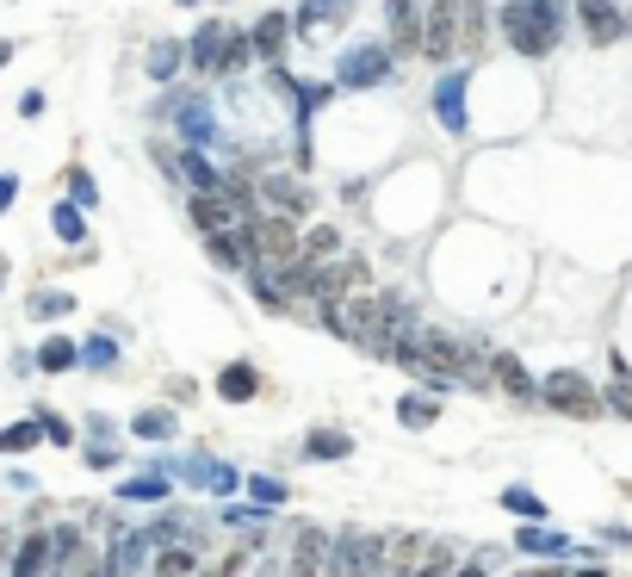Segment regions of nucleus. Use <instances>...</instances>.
I'll return each instance as SVG.
<instances>
[{"mask_svg": "<svg viewBox=\"0 0 632 577\" xmlns=\"http://www.w3.org/2000/svg\"><path fill=\"white\" fill-rule=\"evenodd\" d=\"M564 20H571V0H502L497 7L502 38H509V50H521V57H546V50H558Z\"/></svg>", "mask_w": 632, "mask_h": 577, "instance_id": "1", "label": "nucleus"}, {"mask_svg": "<svg viewBox=\"0 0 632 577\" xmlns=\"http://www.w3.org/2000/svg\"><path fill=\"white\" fill-rule=\"evenodd\" d=\"M539 404L558 410V416H576V423H595V416H608V404H601V391H595L576 366H558V373H546L539 379Z\"/></svg>", "mask_w": 632, "mask_h": 577, "instance_id": "2", "label": "nucleus"}, {"mask_svg": "<svg viewBox=\"0 0 632 577\" xmlns=\"http://www.w3.org/2000/svg\"><path fill=\"white\" fill-rule=\"evenodd\" d=\"M168 479L174 484H192V491H205V497H236L242 491V472L230 460H211V454H168Z\"/></svg>", "mask_w": 632, "mask_h": 577, "instance_id": "3", "label": "nucleus"}, {"mask_svg": "<svg viewBox=\"0 0 632 577\" xmlns=\"http://www.w3.org/2000/svg\"><path fill=\"white\" fill-rule=\"evenodd\" d=\"M323 329L329 335H342V342H360V348H379L384 335V310L379 298H347V305H323Z\"/></svg>", "mask_w": 632, "mask_h": 577, "instance_id": "4", "label": "nucleus"}, {"mask_svg": "<svg viewBox=\"0 0 632 577\" xmlns=\"http://www.w3.org/2000/svg\"><path fill=\"white\" fill-rule=\"evenodd\" d=\"M391 69H397L391 44H347L335 57V87H384Z\"/></svg>", "mask_w": 632, "mask_h": 577, "instance_id": "5", "label": "nucleus"}, {"mask_svg": "<svg viewBox=\"0 0 632 577\" xmlns=\"http://www.w3.org/2000/svg\"><path fill=\"white\" fill-rule=\"evenodd\" d=\"M366 286H372V261L366 255H335V261L317 268V305H347Z\"/></svg>", "mask_w": 632, "mask_h": 577, "instance_id": "6", "label": "nucleus"}, {"mask_svg": "<svg viewBox=\"0 0 632 577\" xmlns=\"http://www.w3.org/2000/svg\"><path fill=\"white\" fill-rule=\"evenodd\" d=\"M242 236H249L254 261H286V255H298V217L254 212L249 224H242Z\"/></svg>", "mask_w": 632, "mask_h": 577, "instance_id": "7", "label": "nucleus"}, {"mask_svg": "<svg viewBox=\"0 0 632 577\" xmlns=\"http://www.w3.org/2000/svg\"><path fill=\"white\" fill-rule=\"evenodd\" d=\"M460 50V0H434L421 13V57L428 62H446Z\"/></svg>", "mask_w": 632, "mask_h": 577, "instance_id": "8", "label": "nucleus"}, {"mask_svg": "<svg viewBox=\"0 0 632 577\" xmlns=\"http://www.w3.org/2000/svg\"><path fill=\"white\" fill-rule=\"evenodd\" d=\"M143 534H150V546L162 553V546H192V553H205L211 528L199 516H180V509H168V516H150L143 521Z\"/></svg>", "mask_w": 632, "mask_h": 577, "instance_id": "9", "label": "nucleus"}, {"mask_svg": "<svg viewBox=\"0 0 632 577\" xmlns=\"http://www.w3.org/2000/svg\"><path fill=\"white\" fill-rule=\"evenodd\" d=\"M329 546H335V534H329V528H317V521H298L286 577H323V572H329Z\"/></svg>", "mask_w": 632, "mask_h": 577, "instance_id": "10", "label": "nucleus"}, {"mask_svg": "<svg viewBox=\"0 0 632 577\" xmlns=\"http://www.w3.org/2000/svg\"><path fill=\"white\" fill-rule=\"evenodd\" d=\"M254 199H267L279 217H298L305 224V212H310V187L298 180V174H286V168H273V174H261V187H254Z\"/></svg>", "mask_w": 632, "mask_h": 577, "instance_id": "11", "label": "nucleus"}, {"mask_svg": "<svg viewBox=\"0 0 632 577\" xmlns=\"http://www.w3.org/2000/svg\"><path fill=\"white\" fill-rule=\"evenodd\" d=\"M571 13L583 20L589 44H613V38H627L632 32V20L620 13V0H571Z\"/></svg>", "mask_w": 632, "mask_h": 577, "instance_id": "12", "label": "nucleus"}, {"mask_svg": "<svg viewBox=\"0 0 632 577\" xmlns=\"http://www.w3.org/2000/svg\"><path fill=\"white\" fill-rule=\"evenodd\" d=\"M224 50H230V25L224 20H205L187 38V62L199 69V75H224Z\"/></svg>", "mask_w": 632, "mask_h": 577, "instance_id": "13", "label": "nucleus"}, {"mask_svg": "<svg viewBox=\"0 0 632 577\" xmlns=\"http://www.w3.org/2000/svg\"><path fill=\"white\" fill-rule=\"evenodd\" d=\"M465 87H472V69H453V75L434 81V118H441L446 137L465 131Z\"/></svg>", "mask_w": 632, "mask_h": 577, "instance_id": "14", "label": "nucleus"}, {"mask_svg": "<svg viewBox=\"0 0 632 577\" xmlns=\"http://www.w3.org/2000/svg\"><path fill=\"white\" fill-rule=\"evenodd\" d=\"M187 217H192V231H199V236H217V231H236V224H249V217L236 212L230 199H224V192H192Z\"/></svg>", "mask_w": 632, "mask_h": 577, "instance_id": "15", "label": "nucleus"}, {"mask_svg": "<svg viewBox=\"0 0 632 577\" xmlns=\"http://www.w3.org/2000/svg\"><path fill=\"white\" fill-rule=\"evenodd\" d=\"M384 44H391V57L421 50V7H409V0H384Z\"/></svg>", "mask_w": 632, "mask_h": 577, "instance_id": "16", "label": "nucleus"}, {"mask_svg": "<svg viewBox=\"0 0 632 577\" xmlns=\"http://www.w3.org/2000/svg\"><path fill=\"white\" fill-rule=\"evenodd\" d=\"M0 577H50V528H25L20 553L7 558Z\"/></svg>", "mask_w": 632, "mask_h": 577, "instance_id": "17", "label": "nucleus"}, {"mask_svg": "<svg viewBox=\"0 0 632 577\" xmlns=\"http://www.w3.org/2000/svg\"><path fill=\"white\" fill-rule=\"evenodd\" d=\"M515 553L521 558H576V546H571V534H558V528H534V521H521V534H515Z\"/></svg>", "mask_w": 632, "mask_h": 577, "instance_id": "18", "label": "nucleus"}, {"mask_svg": "<svg viewBox=\"0 0 632 577\" xmlns=\"http://www.w3.org/2000/svg\"><path fill=\"white\" fill-rule=\"evenodd\" d=\"M249 44H254V57L261 62H279L286 57V44H291V13H261V20L249 25Z\"/></svg>", "mask_w": 632, "mask_h": 577, "instance_id": "19", "label": "nucleus"}, {"mask_svg": "<svg viewBox=\"0 0 632 577\" xmlns=\"http://www.w3.org/2000/svg\"><path fill=\"white\" fill-rule=\"evenodd\" d=\"M174 174H180L192 192H224V168L211 162V150H180L174 155Z\"/></svg>", "mask_w": 632, "mask_h": 577, "instance_id": "20", "label": "nucleus"}, {"mask_svg": "<svg viewBox=\"0 0 632 577\" xmlns=\"http://www.w3.org/2000/svg\"><path fill=\"white\" fill-rule=\"evenodd\" d=\"M168 497H174V479L162 460H150V472H136V479L118 484V503H168Z\"/></svg>", "mask_w": 632, "mask_h": 577, "instance_id": "21", "label": "nucleus"}, {"mask_svg": "<svg viewBox=\"0 0 632 577\" xmlns=\"http://www.w3.org/2000/svg\"><path fill=\"white\" fill-rule=\"evenodd\" d=\"M205 249H211V261H217L224 273H249L254 268V249H249V236H242V224H236V231L205 236Z\"/></svg>", "mask_w": 632, "mask_h": 577, "instance_id": "22", "label": "nucleus"}, {"mask_svg": "<svg viewBox=\"0 0 632 577\" xmlns=\"http://www.w3.org/2000/svg\"><path fill=\"white\" fill-rule=\"evenodd\" d=\"M342 20H354V0H298L291 32H298V38H310L317 25H342Z\"/></svg>", "mask_w": 632, "mask_h": 577, "instance_id": "23", "label": "nucleus"}, {"mask_svg": "<svg viewBox=\"0 0 632 577\" xmlns=\"http://www.w3.org/2000/svg\"><path fill=\"white\" fill-rule=\"evenodd\" d=\"M490 385H502V391H509V398H521V404H527V398H539V379L515 361V354H490Z\"/></svg>", "mask_w": 632, "mask_h": 577, "instance_id": "24", "label": "nucleus"}, {"mask_svg": "<svg viewBox=\"0 0 632 577\" xmlns=\"http://www.w3.org/2000/svg\"><path fill=\"white\" fill-rule=\"evenodd\" d=\"M298 454H305V460H317V466H329V460H347V454H354V435H347V428H310L305 435V447H298Z\"/></svg>", "mask_w": 632, "mask_h": 577, "instance_id": "25", "label": "nucleus"}, {"mask_svg": "<svg viewBox=\"0 0 632 577\" xmlns=\"http://www.w3.org/2000/svg\"><path fill=\"white\" fill-rule=\"evenodd\" d=\"M180 62H187V44H180V38H155L150 50H143V75H150V81H174V75H180Z\"/></svg>", "mask_w": 632, "mask_h": 577, "instance_id": "26", "label": "nucleus"}, {"mask_svg": "<svg viewBox=\"0 0 632 577\" xmlns=\"http://www.w3.org/2000/svg\"><path fill=\"white\" fill-rule=\"evenodd\" d=\"M254 391H261V373H254L249 361H230L217 373V398H224V404H249Z\"/></svg>", "mask_w": 632, "mask_h": 577, "instance_id": "27", "label": "nucleus"}, {"mask_svg": "<svg viewBox=\"0 0 632 577\" xmlns=\"http://www.w3.org/2000/svg\"><path fill=\"white\" fill-rule=\"evenodd\" d=\"M131 435L136 441H174V435H180V416L162 410V404H150V410H136L131 416Z\"/></svg>", "mask_w": 632, "mask_h": 577, "instance_id": "28", "label": "nucleus"}, {"mask_svg": "<svg viewBox=\"0 0 632 577\" xmlns=\"http://www.w3.org/2000/svg\"><path fill=\"white\" fill-rule=\"evenodd\" d=\"M497 503L509 509V516L534 521V528H546V516H552V509H546V497H539V491H527V484H509V491H502Z\"/></svg>", "mask_w": 632, "mask_h": 577, "instance_id": "29", "label": "nucleus"}, {"mask_svg": "<svg viewBox=\"0 0 632 577\" xmlns=\"http://www.w3.org/2000/svg\"><path fill=\"white\" fill-rule=\"evenodd\" d=\"M397 423L403 428H434V423H441V398H428V391L397 398Z\"/></svg>", "mask_w": 632, "mask_h": 577, "instance_id": "30", "label": "nucleus"}, {"mask_svg": "<svg viewBox=\"0 0 632 577\" xmlns=\"http://www.w3.org/2000/svg\"><path fill=\"white\" fill-rule=\"evenodd\" d=\"M199 558L205 553H192V546H162L150 558V577H199Z\"/></svg>", "mask_w": 632, "mask_h": 577, "instance_id": "31", "label": "nucleus"}, {"mask_svg": "<svg viewBox=\"0 0 632 577\" xmlns=\"http://www.w3.org/2000/svg\"><path fill=\"white\" fill-rule=\"evenodd\" d=\"M32 366H38V373H69V366H81V348L62 342V335H50V342L32 354Z\"/></svg>", "mask_w": 632, "mask_h": 577, "instance_id": "32", "label": "nucleus"}, {"mask_svg": "<svg viewBox=\"0 0 632 577\" xmlns=\"http://www.w3.org/2000/svg\"><path fill=\"white\" fill-rule=\"evenodd\" d=\"M601 404H608L613 416H627V423H632V366L620 361V354H613V385L601 391Z\"/></svg>", "mask_w": 632, "mask_h": 577, "instance_id": "33", "label": "nucleus"}, {"mask_svg": "<svg viewBox=\"0 0 632 577\" xmlns=\"http://www.w3.org/2000/svg\"><path fill=\"white\" fill-rule=\"evenodd\" d=\"M242 491H249V503H261V509H279V503H291L286 479H267V472H249V479H242Z\"/></svg>", "mask_w": 632, "mask_h": 577, "instance_id": "34", "label": "nucleus"}, {"mask_svg": "<svg viewBox=\"0 0 632 577\" xmlns=\"http://www.w3.org/2000/svg\"><path fill=\"white\" fill-rule=\"evenodd\" d=\"M217 521H224V528H242V534H254V528H267V521H273V509H261V503H224V509H217Z\"/></svg>", "mask_w": 632, "mask_h": 577, "instance_id": "35", "label": "nucleus"}, {"mask_svg": "<svg viewBox=\"0 0 632 577\" xmlns=\"http://www.w3.org/2000/svg\"><path fill=\"white\" fill-rule=\"evenodd\" d=\"M50 231L62 236V243H87V217H81L75 199H62V205H50Z\"/></svg>", "mask_w": 632, "mask_h": 577, "instance_id": "36", "label": "nucleus"}, {"mask_svg": "<svg viewBox=\"0 0 632 577\" xmlns=\"http://www.w3.org/2000/svg\"><path fill=\"white\" fill-rule=\"evenodd\" d=\"M81 366L112 373V366H118V342H112V335H87V342H81Z\"/></svg>", "mask_w": 632, "mask_h": 577, "instance_id": "37", "label": "nucleus"}, {"mask_svg": "<svg viewBox=\"0 0 632 577\" xmlns=\"http://www.w3.org/2000/svg\"><path fill=\"white\" fill-rule=\"evenodd\" d=\"M38 441H44V435H38V423H32V416H25V423H7V428H0V454H32Z\"/></svg>", "mask_w": 632, "mask_h": 577, "instance_id": "38", "label": "nucleus"}, {"mask_svg": "<svg viewBox=\"0 0 632 577\" xmlns=\"http://www.w3.org/2000/svg\"><path fill=\"white\" fill-rule=\"evenodd\" d=\"M69 310H75L69 292H32V317H38V323H57V317H69Z\"/></svg>", "mask_w": 632, "mask_h": 577, "instance_id": "39", "label": "nucleus"}, {"mask_svg": "<svg viewBox=\"0 0 632 577\" xmlns=\"http://www.w3.org/2000/svg\"><path fill=\"white\" fill-rule=\"evenodd\" d=\"M69 199H75L81 212H94V205H99V180L87 168H69Z\"/></svg>", "mask_w": 632, "mask_h": 577, "instance_id": "40", "label": "nucleus"}, {"mask_svg": "<svg viewBox=\"0 0 632 577\" xmlns=\"http://www.w3.org/2000/svg\"><path fill=\"white\" fill-rule=\"evenodd\" d=\"M249 62H261V57H254V44H249V32H230V50H224V75H242Z\"/></svg>", "mask_w": 632, "mask_h": 577, "instance_id": "41", "label": "nucleus"}, {"mask_svg": "<svg viewBox=\"0 0 632 577\" xmlns=\"http://www.w3.org/2000/svg\"><path fill=\"white\" fill-rule=\"evenodd\" d=\"M118 460H124V454H118V441H87V454H81V466H87V472H112Z\"/></svg>", "mask_w": 632, "mask_h": 577, "instance_id": "42", "label": "nucleus"}, {"mask_svg": "<svg viewBox=\"0 0 632 577\" xmlns=\"http://www.w3.org/2000/svg\"><path fill=\"white\" fill-rule=\"evenodd\" d=\"M32 423H38V435H44V441H57V447H69V441H75V428L62 423V416H50V410H32Z\"/></svg>", "mask_w": 632, "mask_h": 577, "instance_id": "43", "label": "nucleus"}, {"mask_svg": "<svg viewBox=\"0 0 632 577\" xmlns=\"http://www.w3.org/2000/svg\"><path fill=\"white\" fill-rule=\"evenodd\" d=\"M298 255H310V261H323V255H342V236H335V231L323 224V231H310V236H305V249H298Z\"/></svg>", "mask_w": 632, "mask_h": 577, "instance_id": "44", "label": "nucleus"}, {"mask_svg": "<svg viewBox=\"0 0 632 577\" xmlns=\"http://www.w3.org/2000/svg\"><path fill=\"white\" fill-rule=\"evenodd\" d=\"M20 199V174H0V217H7V205Z\"/></svg>", "mask_w": 632, "mask_h": 577, "instance_id": "45", "label": "nucleus"}, {"mask_svg": "<svg viewBox=\"0 0 632 577\" xmlns=\"http://www.w3.org/2000/svg\"><path fill=\"white\" fill-rule=\"evenodd\" d=\"M20 118H44V94L32 87V94H20Z\"/></svg>", "mask_w": 632, "mask_h": 577, "instance_id": "46", "label": "nucleus"}, {"mask_svg": "<svg viewBox=\"0 0 632 577\" xmlns=\"http://www.w3.org/2000/svg\"><path fill=\"white\" fill-rule=\"evenodd\" d=\"M601 540H608V546H632V528H620V521H608V528H601Z\"/></svg>", "mask_w": 632, "mask_h": 577, "instance_id": "47", "label": "nucleus"}, {"mask_svg": "<svg viewBox=\"0 0 632 577\" xmlns=\"http://www.w3.org/2000/svg\"><path fill=\"white\" fill-rule=\"evenodd\" d=\"M453 577H490V565H484V558H465V565H460Z\"/></svg>", "mask_w": 632, "mask_h": 577, "instance_id": "48", "label": "nucleus"}, {"mask_svg": "<svg viewBox=\"0 0 632 577\" xmlns=\"http://www.w3.org/2000/svg\"><path fill=\"white\" fill-rule=\"evenodd\" d=\"M7 62H13V44H7V38H0V69H7Z\"/></svg>", "mask_w": 632, "mask_h": 577, "instance_id": "49", "label": "nucleus"}, {"mask_svg": "<svg viewBox=\"0 0 632 577\" xmlns=\"http://www.w3.org/2000/svg\"><path fill=\"white\" fill-rule=\"evenodd\" d=\"M0 286H7V255H0Z\"/></svg>", "mask_w": 632, "mask_h": 577, "instance_id": "50", "label": "nucleus"}, {"mask_svg": "<svg viewBox=\"0 0 632 577\" xmlns=\"http://www.w3.org/2000/svg\"><path fill=\"white\" fill-rule=\"evenodd\" d=\"M199 577H211V572H199Z\"/></svg>", "mask_w": 632, "mask_h": 577, "instance_id": "51", "label": "nucleus"}]
</instances>
